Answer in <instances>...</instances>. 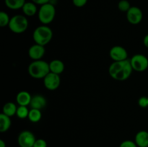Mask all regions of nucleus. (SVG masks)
<instances>
[{"instance_id":"obj_1","label":"nucleus","mask_w":148,"mask_h":147,"mask_svg":"<svg viewBox=\"0 0 148 147\" xmlns=\"http://www.w3.org/2000/svg\"><path fill=\"white\" fill-rule=\"evenodd\" d=\"M133 69L130 60L122 61H114L108 68L109 75L114 79L117 81H125L131 76Z\"/></svg>"},{"instance_id":"obj_2","label":"nucleus","mask_w":148,"mask_h":147,"mask_svg":"<svg viewBox=\"0 0 148 147\" xmlns=\"http://www.w3.org/2000/svg\"><path fill=\"white\" fill-rule=\"evenodd\" d=\"M28 74L34 79H44L50 73L49 63L43 60L34 61L28 66Z\"/></svg>"},{"instance_id":"obj_3","label":"nucleus","mask_w":148,"mask_h":147,"mask_svg":"<svg viewBox=\"0 0 148 147\" xmlns=\"http://www.w3.org/2000/svg\"><path fill=\"white\" fill-rule=\"evenodd\" d=\"M53 37V31L47 25L38 26L36 27L33 33V38L36 44L45 46L47 45Z\"/></svg>"},{"instance_id":"obj_4","label":"nucleus","mask_w":148,"mask_h":147,"mask_svg":"<svg viewBox=\"0 0 148 147\" xmlns=\"http://www.w3.org/2000/svg\"><path fill=\"white\" fill-rule=\"evenodd\" d=\"M55 15H56V9L53 4L50 2L40 6L38 12V17L39 20L45 25H47L52 22L54 20Z\"/></svg>"},{"instance_id":"obj_5","label":"nucleus","mask_w":148,"mask_h":147,"mask_svg":"<svg viewBox=\"0 0 148 147\" xmlns=\"http://www.w3.org/2000/svg\"><path fill=\"white\" fill-rule=\"evenodd\" d=\"M12 32L17 34H20L25 31L28 27V21L25 16L22 14L14 15L10 19L8 25Z\"/></svg>"},{"instance_id":"obj_6","label":"nucleus","mask_w":148,"mask_h":147,"mask_svg":"<svg viewBox=\"0 0 148 147\" xmlns=\"http://www.w3.org/2000/svg\"><path fill=\"white\" fill-rule=\"evenodd\" d=\"M132 67L136 71H144L148 68V59L145 55L136 54L130 59Z\"/></svg>"},{"instance_id":"obj_7","label":"nucleus","mask_w":148,"mask_h":147,"mask_svg":"<svg viewBox=\"0 0 148 147\" xmlns=\"http://www.w3.org/2000/svg\"><path fill=\"white\" fill-rule=\"evenodd\" d=\"M36 141L34 134L30 131H22L17 138V142L20 147H33Z\"/></svg>"},{"instance_id":"obj_8","label":"nucleus","mask_w":148,"mask_h":147,"mask_svg":"<svg viewBox=\"0 0 148 147\" xmlns=\"http://www.w3.org/2000/svg\"><path fill=\"white\" fill-rule=\"evenodd\" d=\"M61 83L60 76L59 74L50 72L43 79V84L47 89L51 91L55 90L59 86Z\"/></svg>"},{"instance_id":"obj_9","label":"nucleus","mask_w":148,"mask_h":147,"mask_svg":"<svg viewBox=\"0 0 148 147\" xmlns=\"http://www.w3.org/2000/svg\"><path fill=\"white\" fill-rule=\"evenodd\" d=\"M143 17V12L137 7H132L127 12V20L132 24H137L141 22Z\"/></svg>"},{"instance_id":"obj_10","label":"nucleus","mask_w":148,"mask_h":147,"mask_svg":"<svg viewBox=\"0 0 148 147\" xmlns=\"http://www.w3.org/2000/svg\"><path fill=\"white\" fill-rule=\"evenodd\" d=\"M110 57L114 61H122L127 60L128 53L124 47L120 46H116L111 48L109 52Z\"/></svg>"},{"instance_id":"obj_11","label":"nucleus","mask_w":148,"mask_h":147,"mask_svg":"<svg viewBox=\"0 0 148 147\" xmlns=\"http://www.w3.org/2000/svg\"><path fill=\"white\" fill-rule=\"evenodd\" d=\"M44 46H40L38 44L33 45L28 50V55L30 59L34 61L41 60L45 54Z\"/></svg>"},{"instance_id":"obj_12","label":"nucleus","mask_w":148,"mask_h":147,"mask_svg":"<svg viewBox=\"0 0 148 147\" xmlns=\"http://www.w3.org/2000/svg\"><path fill=\"white\" fill-rule=\"evenodd\" d=\"M46 105V99L43 96L40 95H36L32 97L30 107L32 109L40 110L45 108Z\"/></svg>"},{"instance_id":"obj_13","label":"nucleus","mask_w":148,"mask_h":147,"mask_svg":"<svg viewBox=\"0 0 148 147\" xmlns=\"http://www.w3.org/2000/svg\"><path fill=\"white\" fill-rule=\"evenodd\" d=\"M32 96L27 91H21L18 92L16 96V101L19 106H27L30 105Z\"/></svg>"},{"instance_id":"obj_14","label":"nucleus","mask_w":148,"mask_h":147,"mask_svg":"<svg viewBox=\"0 0 148 147\" xmlns=\"http://www.w3.org/2000/svg\"><path fill=\"white\" fill-rule=\"evenodd\" d=\"M49 69L50 72L59 75L64 70V63L61 60L55 59L49 63Z\"/></svg>"},{"instance_id":"obj_15","label":"nucleus","mask_w":148,"mask_h":147,"mask_svg":"<svg viewBox=\"0 0 148 147\" xmlns=\"http://www.w3.org/2000/svg\"><path fill=\"white\" fill-rule=\"evenodd\" d=\"M135 143L139 147H148V132L141 131L136 134Z\"/></svg>"},{"instance_id":"obj_16","label":"nucleus","mask_w":148,"mask_h":147,"mask_svg":"<svg viewBox=\"0 0 148 147\" xmlns=\"http://www.w3.org/2000/svg\"><path fill=\"white\" fill-rule=\"evenodd\" d=\"M22 10H23V12L25 15L27 16V17H32V16L35 15L36 12H37L36 4L34 2H33V1L25 3Z\"/></svg>"},{"instance_id":"obj_17","label":"nucleus","mask_w":148,"mask_h":147,"mask_svg":"<svg viewBox=\"0 0 148 147\" xmlns=\"http://www.w3.org/2000/svg\"><path fill=\"white\" fill-rule=\"evenodd\" d=\"M11 123L10 117L4 113L0 114V132L4 133L8 131L11 126Z\"/></svg>"},{"instance_id":"obj_18","label":"nucleus","mask_w":148,"mask_h":147,"mask_svg":"<svg viewBox=\"0 0 148 147\" xmlns=\"http://www.w3.org/2000/svg\"><path fill=\"white\" fill-rule=\"evenodd\" d=\"M17 108L15 104L13 103V102H7L3 107L2 113H4V115H7L9 117L14 116L17 113Z\"/></svg>"},{"instance_id":"obj_19","label":"nucleus","mask_w":148,"mask_h":147,"mask_svg":"<svg viewBox=\"0 0 148 147\" xmlns=\"http://www.w3.org/2000/svg\"><path fill=\"white\" fill-rule=\"evenodd\" d=\"M6 6L10 10L22 9L25 3V0H4Z\"/></svg>"},{"instance_id":"obj_20","label":"nucleus","mask_w":148,"mask_h":147,"mask_svg":"<svg viewBox=\"0 0 148 147\" xmlns=\"http://www.w3.org/2000/svg\"><path fill=\"white\" fill-rule=\"evenodd\" d=\"M42 118V113L40 110L32 109L30 108L28 114L29 120L33 122H38Z\"/></svg>"},{"instance_id":"obj_21","label":"nucleus","mask_w":148,"mask_h":147,"mask_svg":"<svg viewBox=\"0 0 148 147\" xmlns=\"http://www.w3.org/2000/svg\"><path fill=\"white\" fill-rule=\"evenodd\" d=\"M29 110L27 106H19L17 110V113L16 115L20 119H25L26 118H28Z\"/></svg>"},{"instance_id":"obj_22","label":"nucleus","mask_w":148,"mask_h":147,"mask_svg":"<svg viewBox=\"0 0 148 147\" xmlns=\"http://www.w3.org/2000/svg\"><path fill=\"white\" fill-rule=\"evenodd\" d=\"M10 22V18L7 13L5 12H0V26L1 27H5L9 25Z\"/></svg>"},{"instance_id":"obj_23","label":"nucleus","mask_w":148,"mask_h":147,"mask_svg":"<svg viewBox=\"0 0 148 147\" xmlns=\"http://www.w3.org/2000/svg\"><path fill=\"white\" fill-rule=\"evenodd\" d=\"M131 7L130 1H127V0H121L118 4L119 10L121 12H127Z\"/></svg>"},{"instance_id":"obj_24","label":"nucleus","mask_w":148,"mask_h":147,"mask_svg":"<svg viewBox=\"0 0 148 147\" xmlns=\"http://www.w3.org/2000/svg\"><path fill=\"white\" fill-rule=\"evenodd\" d=\"M138 105L143 108H147V107H148V97H141L138 100Z\"/></svg>"},{"instance_id":"obj_25","label":"nucleus","mask_w":148,"mask_h":147,"mask_svg":"<svg viewBox=\"0 0 148 147\" xmlns=\"http://www.w3.org/2000/svg\"><path fill=\"white\" fill-rule=\"evenodd\" d=\"M119 147H138L136 143L133 142V141L127 140V141H124L120 144Z\"/></svg>"},{"instance_id":"obj_26","label":"nucleus","mask_w":148,"mask_h":147,"mask_svg":"<svg viewBox=\"0 0 148 147\" xmlns=\"http://www.w3.org/2000/svg\"><path fill=\"white\" fill-rule=\"evenodd\" d=\"M33 147H47V143L43 139H37Z\"/></svg>"},{"instance_id":"obj_27","label":"nucleus","mask_w":148,"mask_h":147,"mask_svg":"<svg viewBox=\"0 0 148 147\" xmlns=\"http://www.w3.org/2000/svg\"><path fill=\"white\" fill-rule=\"evenodd\" d=\"M88 2V0H72V3L77 7H82Z\"/></svg>"},{"instance_id":"obj_28","label":"nucleus","mask_w":148,"mask_h":147,"mask_svg":"<svg viewBox=\"0 0 148 147\" xmlns=\"http://www.w3.org/2000/svg\"><path fill=\"white\" fill-rule=\"evenodd\" d=\"M33 2H34L36 4H39V5H43L47 3H49L50 0H32Z\"/></svg>"},{"instance_id":"obj_29","label":"nucleus","mask_w":148,"mask_h":147,"mask_svg":"<svg viewBox=\"0 0 148 147\" xmlns=\"http://www.w3.org/2000/svg\"><path fill=\"white\" fill-rule=\"evenodd\" d=\"M143 43H144L145 46L148 48V34L145 36L144 39H143Z\"/></svg>"},{"instance_id":"obj_30","label":"nucleus","mask_w":148,"mask_h":147,"mask_svg":"<svg viewBox=\"0 0 148 147\" xmlns=\"http://www.w3.org/2000/svg\"><path fill=\"white\" fill-rule=\"evenodd\" d=\"M0 147H6V144L3 140H0Z\"/></svg>"},{"instance_id":"obj_31","label":"nucleus","mask_w":148,"mask_h":147,"mask_svg":"<svg viewBox=\"0 0 148 147\" xmlns=\"http://www.w3.org/2000/svg\"><path fill=\"white\" fill-rule=\"evenodd\" d=\"M138 147H139V146H138Z\"/></svg>"}]
</instances>
